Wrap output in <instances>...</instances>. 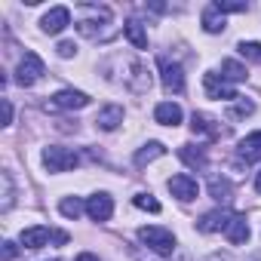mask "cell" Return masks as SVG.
I'll return each mask as SVG.
<instances>
[{
	"label": "cell",
	"instance_id": "cell-1",
	"mask_svg": "<svg viewBox=\"0 0 261 261\" xmlns=\"http://www.w3.org/2000/svg\"><path fill=\"white\" fill-rule=\"evenodd\" d=\"M139 240H142L151 252H157V255H172V252H175V237H172V230H166V227H157V224L139 227Z\"/></svg>",
	"mask_w": 261,
	"mask_h": 261
},
{
	"label": "cell",
	"instance_id": "cell-2",
	"mask_svg": "<svg viewBox=\"0 0 261 261\" xmlns=\"http://www.w3.org/2000/svg\"><path fill=\"white\" fill-rule=\"evenodd\" d=\"M89 105V95L86 92H80V89H62V92H56L43 108L46 111H80V108H86Z\"/></svg>",
	"mask_w": 261,
	"mask_h": 261
},
{
	"label": "cell",
	"instance_id": "cell-3",
	"mask_svg": "<svg viewBox=\"0 0 261 261\" xmlns=\"http://www.w3.org/2000/svg\"><path fill=\"white\" fill-rule=\"evenodd\" d=\"M77 163H80L77 154L68 151V148H56V145L43 148V166H46L49 172H68V169H74Z\"/></svg>",
	"mask_w": 261,
	"mask_h": 261
},
{
	"label": "cell",
	"instance_id": "cell-4",
	"mask_svg": "<svg viewBox=\"0 0 261 261\" xmlns=\"http://www.w3.org/2000/svg\"><path fill=\"white\" fill-rule=\"evenodd\" d=\"M40 77H43V62H40V56H37V53H25L22 62H19V68H16V83H19V86H34Z\"/></svg>",
	"mask_w": 261,
	"mask_h": 261
},
{
	"label": "cell",
	"instance_id": "cell-5",
	"mask_svg": "<svg viewBox=\"0 0 261 261\" xmlns=\"http://www.w3.org/2000/svg\"><path fill=\"white\" fill-rule=\"evenodd\" d=\"M160 80H163L166 92H185V71H181L178 62L160 59Z\"/></svg>",
	"mask_w": 261,
	"mask_h": 261
},
{
	"label": "cell",
	"instance_id": "cell-6",
	"mask_svg": "<svg viewBox=\"0 0 261 261\" xmlns=\"http://www.w3.org/2000/svg\"><path fill=\"white\" fill-rule=\"evenodd\" d=\"M203 86H206V95H209V98H218V101H221V98H224V101H237V98H240L237 89H233L224 77H218V74H212V71L203 77Z\"/></svg>",
	"mask_w": 261,
	"mask_h": 261
},
{
	"label": "cell",
	"instance_id": "cell-7",
	"mask_svg": "<svg viewBox=\"0 0 261 261\" xmlns=\"http://www.w3.org/2000/svg\"><path fill=\"white\" fill-rule=\"evenodd\" d=\"M166 188L172 191V197H178V200H185V203H191V200H197V194H200V188H197V178H191V175H172L169 181H166Z\"/></svg>",
	"mask_w": 261,
	"mask_h": 261
},
{
	"label": "cell",
	"instance_id": "cell-8",
	"mask_svg": "<svg viewBox=\"0 0 261 261\" xmlns=\"http://www.w3.org/2000/svg\"><path fill=\"white\" fill-rule=\"evenodd\" d=\"M83 13H89V16H95V19H111V10H105V7H83ZM77 31H80L83 37H89V40H105V34L95 28L92 19H80V22H77Z\"/></svg>",
	"mask_w": 261,
	"mask_h": 261
},
{
	"label": "cell",
	"instance_id": "cell-9",
	"mask_svg": "<svg viewBox=\"0 0 261 261\" xmlns=\"http://www.w3.org/2000/svg\"><path fill=\"white\" fill-rule=\"evenodd\" d=\"M71 25V10L68 7H53L43 19H40V28L46 31V34H59V31H65Z\"/></svg>",
	"mask_w": 261,
	"mask_h": 261
},
{
	"label": "cell",
	"instance_id": "cell-10",
	"mask_svg": "<svg viewBox=\"0 0 261 261\" xmlns=\"http://www.w3.org/2000/svg\"><path fill=\"white\" fill-rule=\"evenodd\" d=\"M86 215H89L92 221H108V218L114 215V200H111L108 194L89 197V200H86Z\"/></svg>",
	"mask_w": 261,
	"mask_h": 261
},
{
	"label": "cell",
	"instance_id": "cell-11",
	"mask_svg": "<svg viewBox=\"0 0 261 261\" xmlns=\"http://www.w3.org/2000/svg\"><path fill=\"white\" fill-rule=\"evenodd\" d=\"M191 129H194V136H206V139H221L224 136V129L218 126V120H212L209 114H194L191 117Z\"/></svg>",
	"mask_w": 261,
	"mask_h": 261
},
{
	"label": "cell",
	"instance_id": "cell-12",
	"mask_svg": "<svg viewBox=\"0 0 261 261\" xmlns=\"http://www.w3.org/2000/svg\"><path fill=\"white\" fill-rule=\"evenodd\" d=\"M120 123H123V108L120 105H105L98 111V117H95V126L105 129V133H114Z\"/></svg>",
	"mask_w": 261,
	"mask_h": 261
},
{
	"label": "cell",
	"instance_id": "cell-13",
	"mask_svg": "<svg viewBox=\"0 0 261 261\" xmlns=\"http://www.w3.org/2000/svg\"><path fill=\"white\" fill-rule=\"evenodd\" d=\"M200 19H203V31H206V34H221L224 25H227V22H224V13L218 10V4L203 7V16H200Z\"/></svg>",
	"mask_w": 261,
	"mask_h": 261
},
{
	"label": "cell",
	"instance_id": "cell-14",
	"mask_svg": "<svg viewBox=\"0 0 261 261\" xmlns=\"http://www.w3.org/2000/svg\"><path fill=\"white\" fill-rule=\"evenodd\" d=\"M227 221H230V212H227V209H215V212H206V215L197 221V227H200L203 233H215V230H224Z\"/></svg>",
	"mask_w": 261,
	"mask_h": 261
},
{
	"label": "cell",
	"instance_id": "cell-15",
	"mask_svg": "<svg viewBox=\"0 0 261 261\" xmlns=\"http://www.w3.org/2000/svg\"><path fill=\"white\" fill-rule=\"evenodd\" d=\"M49 227H43V224H37V227H25L22 230V237H19V243L25 246V249H43L46 243H49Z\"/></svg>",
	"mask_w": 261,
	"mask_h": 261
},
{
	"label": "cell",
	"instance_id": "cell-16",
	"mask_svg": "<svg viewBox=\"0 0 261 261\" xmlns=\"http://www.w3.org/2000/svg\"><path fill=\"white\" fill-rule=\"evenodd\" d=\"M237 154H240V160H243V163H255V160H261V133L246 136V139L240 142Z\"/></svg>",
	"mask_w": 261,
	"mask_h": 261
},
{
	"label": "cell",
	"instance_id": "cell-17",
	"mask_svg": "<svg viewBox=\"0 0 261 261\" xmlns=\"http://www.w3.org/2000/svg\"><path fill=\"white\" fill-rule=\"evenodd\" d=\"M154 120L163 123V126H178V123H181V108H178L175 101H160V105L154 108Z\"/></svg>",
	"mask_w": 261,
	"mask_h": 261
},
{
	"label": "cell",
	"instance_id": "cell-18",
	"mask_svg": "<svg viewBox=\"0 0 261 261\" xmlns=\"http://www.w3.org/2000/svg\"><path fill=\"white\" fill-rule=\"evenodd\" d=\"M224 237H227L233 246L246 243V240H249V224H246V218H243V215H230V221H227V227H224Z\"/></svg>",
	"mask_w": 261,
	"mask_h": 261
},
{
	"label": "cell",
	"instance_id": "cell-19",
	"mask_svg": "<svg viewBox=\"0 0 261 261\" xmlns=\"http://www.w3.org/2000/svg\"><path fill=\"white\" fill-rule=\"evenodd\" d=\"M123 34L129 37V43H133L136 49H148V34H145L142 22H136V19H129V22L123 25Z\"/></svg>",
	"mask_w": 261,
	"mask_h": 261
},
{
	"label": "cell",
	"instance_id": "cell-20",
	"mask_svg": "<svg viewBox=\"0 0 261 261\" xmlns=\"http://www.w3.org/2000/svg\"><path fill=\"white\" fill-rule=\"evenodd\" d=\"M178 157H181V163H188L191 169H206V154H203V148L181 145V148H178Z\"/></svg>",
	"mask_w": 261,
	"mask_h": 261
},
{
	"label": "cell",
	"instance_id": "cell-21",
	"mask_svg": "<svg viewBox=\"0 0 261 261\" xmlns=\"http://www.w3.org/2000/svg\"><path fill=\"white\" fill-rule=\"evenodd\" d=\"M230 194H233V185L227 178H221V175L209 178V197H215L218 203H224V200H230Z\"/></svg>",
	"mask_w": 261,
	"mask_h": 261
},
{
	"label": "cell",
	"instance_id": "cell-22",
	"mask_svg": "<svg viewBox=\"0 0 261 261\" xmlns=\"http://www.w3.org/2000/svg\"><path fill=\"white\" fill-rule=\"evenodd\" d=\"M166 154V148L160 145V142H148L139 154H136V166H148L151 160H157V157H163Z\"/></svg>",
	"mask_w": 261,
	"mask_h": 261
},
{
	"label": "cell",
	"instance_id": "cell-23",
	"mask_svg": "<svg viewBox=\"0 0 261 261\" xmlns=\"http://www.w3.org/2000/svg\"><path fill=\"white\" fill-rule=\"evenodd\" d=\"M221 77L227 80V83H240V80H246V68L240 65V62H233V59H224L221 62Z\"/></svg>",
	"mask_w": 261,
	"mask_h": 261
},
{
	"label": "cell",
	"instance_id": "cell-24",
	"mask_svg": "<svg viewBox=\"0 0 261 261\" xmlns=\"http://www.w3.org/2000/svg\"><path fill=\"white\" fill-rule=\"evenodd\" d=\"M0 181H4V203H0V209L10 212L13 203H16V188H13V175L10 172H0Z\"/></svg>",
	"mask_w": 261,
	"mask_h": 261
},
{
	"label": "cell",
	"instance_id": "cell-25",
	"mask_svg": "<svg viewBox=\"0 0 261 261\" xmlns=\"http://www.w3.org/2000/svg\"><path fill=\"white\" fill-rule=\"evenodd\" d=\"M86 206L77 200V197H65L62 203H59V212L65 215V218H80V212H83Z\"/></svg>",
	"mask_w": 261,
	"mask_h": 261
},
{
	"label": "cell",
	"instance_id": "cell-26",
	"mask_svg": "<svg viewBox=\"0 0 261 261\" xmlns=\"http://www.w3.org/2000/svg\"><path fill=\"white\" fill-rule=\"evenodd\" d=\"M237 49H240V56H243V59H249V62L261 65V43H255V40H243Z\"/></svg>",
	"mask_w": 261,
	"mask_h": 261
},
{
	"label": "cell",
	"instance_id": "cell-27",
	"mask_svg": "<svg viewBox=\"0 0 261 261\" xmlns=\"http://www.w3.org/2000/svg\"><path fill=\"white\" fill-rule=\"evenodd\" d=\"M249 114H255V101H249V98H237L233 108H230V117H249Z\"/></svg>",
	"mask_w": 261,
	"mask_h": 261
},
{
	"label": "cell",
	"instance_id": "cell-28",
	"mask_svg": "<svg viewBox=\"0 0 261 261\" xmlns=\"http://www.w3.org/2000/svg\"><path fill=\"white\" fill-rule=\"evenodd\" d=\"M133 203H136L139 209H145V212H160V203H157L151 194H136V197H133Z\"/></svg>",
	"mask_w": 261,
	"mask_h": 261
},
{
	"label": "cell",
	"instance_id": "cell-29",
	"mask_svg": "<svg viewBox=\"0 0 261 261\" xmlns=\"http://www.w3.org/2000/svg\"><path fill=\"white\" fill-rule=\"evenodd\" d=\"M221 13H246L249 4H243V0H215Z\"/></svg>",
	"mask_w": 261,
	"mask_h": 261
},
{
	"label": "cell",
	"instance_id": "cell-30",
	"mask_svg": "<svg viewBox=\"0 0 261 261\" xmlns=\"http://www.w3.org/2000/svg\"><path fill=\"white\" fill-rule=\"evenodd\" d=\"M56 49H59V56H62V59H71V56L77 53V46H74V40H62V43H59Z\"/></svg>",
	"mask_w": 261,
	"mask_h": 261
},
{
	"label": "cell",
	"instance_id": "cell-31",
	"mask_svg": "<svg viewBox=\"0 0 261 261\" xmlns=\"http://www.w3.org/2000/svg\"><path fill=\"white\" fill-rule=\"evenodd\" d=\"M0 255H4V261H13V258L19 255V249H16V243H13V240H7V243H4V252H0Z\"/></svg>",
	"mask_w": 261,
	"mask_h": 261
},
{
	"label": "cell",
	"instance_id": "cell-32",
	"mask_svg": "<svg viewBox=\"0 0 261 261\" xmlns=\"http://www.w3.org/2000/svg\"><path fill=\"white\" fill-rule=\"evenodd\" d=\"M13 123V105H10V98H4V126H10Z\"/></svg>",
	"mask_w": 261,
	"mask_h": 261
},
{
	"label": "cell",
	"instance_id": "cell-33",
	"mask_svg": "<svg viewBox=\"0 0 261 261\" xmlns=\"http://www.w3.org/2000/svg\"><path fill=\"white\" fill-rule=\"evenodd\" d=\"M74 261H98V255H92V252H83V255H77Z\"/></svg>",
	"mask_w": 261,
	"mask_h": 261
},
{
	"label": "cell",
	"instance_id": "cell-34",
	"mask_svg": "<svg viewBox=\"0 0 261 261\" xmlns=\"http://www.w3.org/2000/svg\"><path fill=\"white\" fill-rule=\"evenodd\" d=\"M255 191H258V194H261V172H258V175H255Z\"/></svg>",
	"mask_w": 261,
	"mask_h": 261
},
{
	"label": "cell",
	"instance_id": "cell-35",
	"mask_svg": "<svg viewBox=\"0 0 261 261\" xmlns=\"http://www.w3.org/2000/svg\"><path fill=\"white\" fill-rule=\"evenodd\" d=\"M53 261H56V258H53Z\"/></svg>",
	"mask_w": 261,
	"mask_h": 261
}]
</instances>
